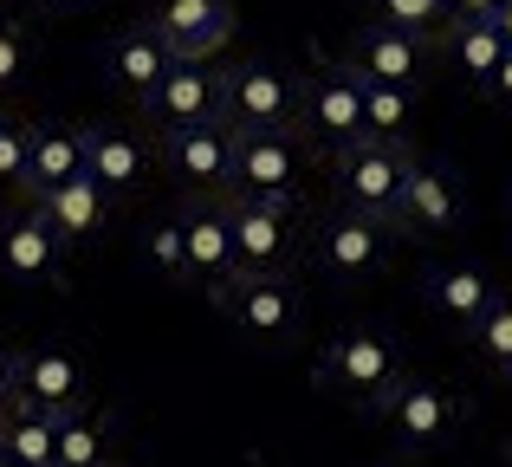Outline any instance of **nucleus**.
<instances>
[{"instance_id": "nucleus-35", "label": "nucleus", "mask_w": 512, "mask_h": 467, "mask_svg": "<svg viewBox=\"0 0 512 467\" xmlns=\"http://www.w3.org/2000/svg\"><path fill=\"white\" fill-rule=\"evenodd\" d=\"M7 403H13V351L0 344V409H7Z\"/></svg>"}, {"instance_id": "nucleus-24", "label": "nucleus", "mask_w": 512, "mask_h": 467, "mask_svg": "<svg viewBox=\"0 0 512 467\" xmlns=\"http://www.w3.org/2000/svg\"><path fill=\"white\" fill-rule=\"evenodd\" d=\"M441 52H448V65L480 91V85H487V72L500 65L506 39L493 33V20H448V26H441Z\"/></svg>"}, {"instance_id": "nucleus-38", "label": "nucleus", "mask_w": 512, "mask_h": 467, "mask_svg": "<svg viewBox=\"0 0 512 467\" xmlns=\"http://www.w3.org/2000/svg\"><path fill=\"white\" fill-rule=\"evenodd\" d=\"M0 467H20V461H7V455H0Z\"/></svg>"}, {"instance_id": "nucleus-25", "label": "nucleus", "mask_w": 512, "mask_h": 467, "mask_svg": "<svg viewBox=\"0 0 512 467\" xmlns=\"http://www.w3.org/2000/svg\"><path fill=\"white\" fill-rule=\"evenodd\" d=\"M363 85V137L376 143H409L415 137V85Z\"/></svg>"}, {"instance_id": "nucleus-4", "label": "nucleus", "mask_w": 512, "mask_h": 467, "mask_svg": "<svg viewBox=\"0 0 512 467\" xmlns=\"http://www.w3.org/2000/svg\"><path fill=\"white\" fill-rule=\"evenodd\" d=\"M402 176H409V143L357 137L350 150L331 156V189H338V202H344V208H357V215H376V221L396 215Z\"/></svg>"}, {"instance_id": "nucleus-20", "label": "nucleus", "mask_w": 512, "mask_h": 467, "mask_svg": "<svg viewBox=\"0 0 512 467\" xmlns=\"http://www.w3.org/2000/svg\"><path fill=\"white\" fill-rule=\"evenodd\" d=\"M85 176L117 202V195H130L150 176V150H143V137H130L117 124H91L85 130Z\"/></svg>"}, {"instance_id": "nucleus-19", "label": "nucleus", "mask_w": 512, "mask_h": 467, "mask_svg": "<svg viewBox=\"0 0 512 467\" xmlns=\"http://www.w3.org/2000/svg\"><path fill=\"white\" fill-rule=\"evenodd\" d=\"M169 65L175 59H169L163 39L150 33V20H143V26H124V33L104 39V85L124 91V98H143V91H150Z\"/></svg>"}, {"instance_id": "nucleus-36", "label": "nucleus", "mask_w": 512, "mask_h": 467, "mask_svg": "<svg viewBox=\"0 0 512 467\" xmlns=\"http://www.w3.org/2000/svg\"><path fill=\"white\" fill-rule=\"evenodd\" d=\"M46 13H72V7H85V0H39Z\"/></svg>"}, {"instance_id": "nucleus-28", "label": "nucleus", "mask_w": 512, "mask_h": 467, "mask_svg": "<svg viewBox=\"0 0 512 467\" xmlns=\"http://www.w3.org/2000/svg\"><path fill=\"white\" fill-rule=\"evenodd\" d=\"M467 338H474V351L487 357L493 370H506V364H512V299H500V292H493V305L474 318V325H467Z\"/></svg>"}, {"instance_id": "nucleus-7", "label": "nucleus", "mask_w": 512, "mask_h": 467, "mask_svg": "<svg viewBox=\"0 0 512 467\" xmlns=\"http://www.w3.org/2000/svg\"><path fill=\"white\" fill-rule=\"evenodd\" d=\"M299 130L305 143H312L318 156H338L350 143L363 137V85L350 65H331V72H318L312 85H299Z\"/></svg>"}, {"instance_id": "nucleus-32", "label": "nucleus", "mask_w": 512, "mask_h": 467, "mask_svg": "<svg viewBox=\"0 0 512 467\" xmlns=\"http://www.w3.org/2000/svg\"><path fill=\"white\" fill-rule=\"evenodd\" d=\"M480 91H487V104H500V111H512V46L500 52V65L487 72V85H480Z\"/></svg>"}, {"instance_id": "nucleus-26", "label": "nucleus", "mask_w": 512, "mask_h": 467, "mask_svg": "<svg viewBox=\"0 0 512 467\" xmlns=\"http://www.w3.org/2000/svg\"><path fill=\"white\" fill-rule=\"evenodd\" d=\"M0 455L20 467H52V416L33 403H7L0 409Z\"/></svg>"}, {"instance_id": "nucleus-34", "label": "nucleus", "mask_w": 512, "mask_h": 467, "mask_svg": "<svg viewBox=\"0 0 512 467\" xmlns=\"http://www.w3.org/2000/svg\"><path fill=\"white\" fill-rule=\"evenodd\" d=\"M487 20H493V33H500L506 46H512V0H493V13H487Z\"/></svg>"}, {"instance_id": "nucleus-37", "label": "nucleus", "mask_w": 512, "mask_h": 467, "mask_svg": "<svg viewBox=\"0 0 512 467\" xmlns=\"http://www.w3.org/2000/svg\"><path fill=\"white\" fill-rule=\"evenodd\" d=\"M500 377H506V390H512V364H506V370H500Z\"/></svg>"}, {"instance_id": "nucleus-1", "label": "nucleus", "mask_w": 512, "mask_h": 467, "mask_svg": "<svg viewBox=\"0 0 512 467\" xmlns=\"http://www.w3.org/2000/svg\"><path fill=\"white\" fill-rule=\"evenodd\" d=\"M325 390H338L357 416H383V403L396 396V383L409 377L402 370V344L389 338V331H370V325H350L338 338L325 344V357H318L312 370Z\"/></svg>"}, {"instance_id": "nucleus-21", "label": "nucleus", "mask_w": 512, "mask_h": 467, "mask_svg": "<svg viewBox=\"0 0 512 467\" xmlns=\"http://www.w3.org/2000/svg\"><path fill=\"white\" fill-rule=\"evenodd\" d=\"M72 176H85V130H72V124L26 130V195H46Z\"/></svg>"}, {"instance_id": "nucleus-6", "label": "nucleus", "mask_w": 512, "mask_h": 467, "mask_svg": "<svg viewBox=\"0 0 512 467\" xmlns=\"http://www.w3.org/2000/svg\"><path fill=\"white\" fill-rule=\"evenodd\" d=\"M396 253V221H376V215H357V208H338V215L318 228V273H331L338 286H363L376 279Z\"/></svg>"}, {"instance_id": "nucleus-12", "label": "nucleus", "mask_w": 512, "mask_h": 467, "mask_svg": "<svg viewBox=\"0 0 512 467\" xmlns=\"http://www.w3.org/2000/svg\"><path fill=\"white\" fill-rule=\"evenodd\" d=\"M150 33L169 46V59L208 65L214 52H227V39H234V7H227V0H156Z\"/></svg>"}, {"instance_id": "nucleus-14", "label": "nucleus", "mask_w": 512, "mask_h": 467, "mask_svg": "<svg viewBox=\"0 0 512 467\" xmlns=\"http://www.w3.org/2000/svg\"><path fill=\"white\" fill-rule=\"evenodd\" d=\"M13 403H33L46 416L85 403V364L65 344H33V351H13Z\"/></svg>"}, {"instance_id": "nucleus-9", "label": "nucleus", "mask_w": 512, "mask_h": 467, "mask_svg": "<svg viewBox=\"0 0 512 467\" xmlns=\"http://www.w3.org/2000/svg\"><path fill=\"white\" fill-rule=\"evenodd\" d=\"M163 163H169V176L182 182L188 195L227 202V176H234V130H227L221 117H208V124H182V130H163Z\"/></svg>"}, {"instance_id": "nucleus-17", "label": "nucleus", "mask_w": 512, "mask_h": 467, "mask_svg": "<svg viewBox=\"0 0 512 467\" xmlns=\"http://www.w3.org/2000/svg\"><path fill=\"white\" fill-rule=\"evenodd\" d=\"M350 72L357 78H370V85H422V72H428V39H415V33H396V26H363L357 33V46H350Z\"/></svg>"}, {"instance_id": "nucleus-33", "label": "nucleus", "mask_w": 512, "mask_h": 467, "mask_svg": "<svg viewBox=\"0 0 512 467\" xmlns=\"http://www.w3.org/2000/svg\"><path fill=\"white\" fill-rule=\"evenodd\" d=\"M493 0H448V20H487Z\"/></svg>"}, {"instance_id": "nucleus-22", "label": "nucleus", "mask_w": 512, "mask_h": 467, "mask_svg": "<svg viewBox=\"0 0 512 467\" xmlns=\"http://www.w3.org/2000/svg\"><path fill=\"white\" fill-rule=\"evenodd\" d=\"M422 299L435 305L448 325L467 331L493 305V279H487V266H480V260H448V266H435V273L422 279Z\"/></svg>"}, {"instance_id": "nucleus-39", "label": "nucleus", "mask_w": 512, "mask_h": 467, "mask_svg": "<svg viewBox=\"0 0 512 467\" xmlns=\"http://www.w3.org/2000/svg\"><path fill=\"white\" fill-rule=\"evenodd\" d=\"M506 467H512V448H506Z\"/></svg>"}, {"instance_id": "nucleus-27", "label": "nucleus", "mask_w": 512, "mask_h": 467, "mask_svg": "<svg viewBox=\"0 0 512 467\" xmlns=\"http://www.w3.org/2000/svg\"><path fill=\"white\" fill-rule=\"evenodd\" d=\"M376 26H396V33H415V39H435L448 26V0H370Z\"/></svg>"}, {"instance_id": "nucleus-18", "label": "nucleus", "mask_w": 512, "mask_h": 467, "mask_svg": "<svg viewBox=\"0 0 512 467\" xmlns=\"http://www.w3.org/2000/svg\"><path fill=\"white\" fill-rule=\"evenodd\" d=\"M33 208L46 215V228L59 234V247H91V240L111 228V195L91 176H72V182H59V189L33 195Z\"/></svg>"}, {"instance_id": "nucleus-31", "label": "nucleus", "mask_w": 512, "mask_h": 467, "mask_svg": "<svg viewBox=\"0 0 512 467\" xmlns=\"http://www.w3.org/2000/svg\"><path fill=\"white\" fill-rule=\"evenodd\" d=\"M20 72H26V46H20V33L0 20V91L20 85Z\"/></svg>"}, {"instance_id": "nucleus-15", "label": "nucleus", "mask_w": 512, "mask_h": 467, "mask_svg": "<svg viewBox=\"0 0 512 467\" xmlns=\"http://www.w3.org/2000/svg\"><path fill=\"white\" fill-rule=\"evenodd\" d=\"M137 104H143V117H150L156 130L208 124V117H221V78H214L208 65H195V59H175Z\"/></svg>"}, {"instance_id": "nucleus-3", "label": "nucleus", "mask_w": 512, "mask_h": 467, "mask_svg": "<svg viewBox=\"0 0 512 467\" xmlns=\"http://www.w3.org/2000/svg\"><path fill=\"white\" fill-rule=\"evenodd\" d=\"M214 78H221V124L227 130H292L299 124V78L286 65L247 59Z\"/></svg>"}, {"instance_id": "nucleus-8", "label": "nucleus", "mask_w": 512, "mask_h": 467, "mask_svg": "<svg viewBox=\"0 0 512 467\" xmlns=\"http://www.w3.org/2000/svg\"><path fill=\"white\" fill-rule=\"evenodd\" d=\"M396 234H454L467 221V182L454 163H428V156H409V176H402L396 195Z\"/></svg>"}, {"instance_id": "nucleus-5", "label": "nucleus", "mask_w": 512, "mask_h": 467, "mask_svg": "<svg viewBox=\"0 0 512 467\" xmlns=\"http://www.w3.org/2000/svg\"><path fill=\"white\" fill-rule=\"evenodd\" d=\"M227 195L299 208V130H234V176H227Z\"/></svg>"}, {"instance_id": "nucleus-11", "label": "nucleus", "mask_w": 512, "mask_h": 467, "mask_svg": "<svg viewBox=\"0 0 512 467\" xmlns=\"http://www.w3.org/2000/svg\"><path fill=\"white\" fill-rule=\"evenodd\" d=\"M175 228H182V279H195L201 292H221L227 279L240 273L234 234H227V202L188 195V208L175 215Z\"/></svg>"}, {"instance_id": "nucleus-16", "label": "nucleus", "mask_w": 512, "mask_h": 467, "mask_svg": "<svg viewBox=\"0 0 512 467\" xmlns=\"http://www.w3.org/2000/svg\"><path fill=\"white\" fill-rule=\"evenodd\" d=\"M59 234L46 228V215L39 208H13L7 221H0V273L13 279V286H46V279H59Z\"/></svg>"}, {"instance_id": "nucleus-23", "label": "nucleus", "mask_w": 512, "mask_h": 467, "mask_svg": "<svg viewBox=\"0 0 512 467\" xmlns=\"http://www.w3.org/2000/svg\"><path fill=\"white\" fill-rule=\"evenodd\" d=\"M52 467H111V429L85 403L52 416Z\"/></svg>"}, {"instance_id": "nucleus-29", "label": "nucleus", "mask_w": 512, "mask_h": 467, "mask_svg": "<svg viewBox=\"0 0 512 467\" xmlns=\"http://www.w3.org/2000/svg\"><path fill=\"white\" fill-rule=\"evenodd\" d=\"M143 253H150V266L163 279H182V228H175V221H156V228L143 234Z\"/></svg>"}, {"instance_id": "nucleus-2", "label": "nucleus", "mask_w": 512, "mask_h": 467, "mask_svg": "<svg viewBox=\"0 0 512 467\" xmlns=\"http://www.w3.org/2000/svg\"><path fill=\"white\" fill-rule=\"evenodd\" d=\"M208 299L221 305L227 325L247 344H260V351H286L305 331V292L292 286L286 273H234L221 292H208Z\"/></svg>"}, {"instance_id": "nucleus-30", "label": "nucleus", "mask_w": 512, "mask_h": 467, "mask_svg": "<svg viewBox=\"0 0 512 467\" xmlns=\"http://www.w3.org/2000/svg\"><path fill=\"white\" fill-rule=\"evenodd\" d=\"M0 189H26V130L0 117Z\"/></svg>"}, {"instance_id": "nucleus-10", "label": "nucleus", "mask_w": 512, "mask_h": 467, "mask_svg": "<svg viewBox=\"0 0 512 467\" xmlns=\"http://www.w3.org/2000/svg\"><path fill=\"white\" fill-rule=\"evenodd\" d=\"M461 416H467V403H461L454 390H441V383H415V377H402L396 396L383 403L389 435H396L402 448H415V455H435V448H448L454 429H461Z\"/></svg>"}, {"instance_id": "nucleus-40", "label": "nucleus", "mask_w": 512, "mask_h": 467, "mask_svg": "<svg viewBox=\"0 0 512 467\" xmlns=\"http://www.w3.org/2000/svg\"><path fill=\"white\" fill-rule=\"evenodd\" d=\"M383 467H389V461H383Z\"/></svg>"}, {"instance_id": "nucleus-13", "label": "nucleus", "mask_w": 512, "mask_h": 467, "mask_svg": "<svg viewBox=\"0 0 512 467\" xmlns=\"http://www.w3.org/2000/svg\"><path fill=\"white\" fill-rule=\"evenodd\" d=\"M227 234H234L240 273H286L292 266V208L227 195Z\"/></svg>"}]
</instances>
